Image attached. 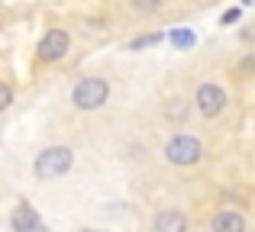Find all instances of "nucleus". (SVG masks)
<instances>
[{
  "label": "nucleus",
  "mask_w": 255,
  "mask_h": 232,
  "mask_svg": "<svg viewBox=\"0 0 255 232\" xmlns=\"http://www.w3.org/2000/svg\"><path fill=\"white\" fill-rule=\"evenodd\" d=\"M165 161L168 164H178V168H194V164L204 158V142L191 132H178L165 142Z\"/></svg>",
  "instance_id": "obj_3"
},
{
  "label": "nucleus",
  "mask_w": 255,
  "mask_h": 232,
  "mask_svg": "<svg viewBox=\"0 0 255 232\" xmlns=\"http://www.w3.org/2000/svg\"><path fill=\"white\" fill-rule=\"evenodd\" d=\"M10 226H13V232H49V226L42 223V216L29 207V200L16 203V210H13V216H10Z\"/></svg>",
  "instance_id": "obj_6"
},
{
  "label": "nucleus",
  "mask_w": 255,
  "mask_h": 232,
  "mask_svg": "<svg viewBox=\"0 0 255 232\" xmlns=\"http://www.w3.org/2000/svg\"><path fill=\"white\" fill-rule=\"evenodd\" d=\"M165 119H168V123H184V119H187V103L181 100V97L168 100V103H165Z\"/></svg>",
  "instance_id": "obj_10"
},
{
  "label": "nucleus",
  "mask_w": 255,
  "mask_h": 232,
  "mask_svg": "<svg viewBox=\"0 0 255 232\" xmlns=\"http://www.w3.org/2000/svg\"><path fill=\"white\" fill-rule=\"evenodd\" d=\"M210 232H246V216L236 210H220L210 220Z\"/></svg>",
  "instance_id": "obj_7"
},
{
  "label": "nucleus",
  "mask_w": 255,
  "mask_h": 232,
  "mask_svg": "<svg viewBox=\"0 0 255 232\" xmlns=\"http://www.w3.org/2000/svg\"><path fill=\"white\" fill-rule=\"evenodd\" d=\"M36 52H39V62H49V65H55V62H62L65 55L71 52V36H68V29H45V36L39 39V45H36Z\"/></svg>",
  "instance_id": "obj_5"
},
{
  "label": "nucleus",
  "mask_w": 255,
  "mask_h": 232,
  "mask_svg": "<svg viewBox=\"0 0 255 232\" xmlns=\"http://www.w3.org/2000/svg\"><path fill=\"white\" fill-rule=\"evenodd\" d=\"M239 16H243V10H239V6H230V10H223V16H220V26H226V23H239Z\"/></svg>",
  "instance_id": "obj_14"
},
{
  "label": "nucleus",
  "mask_w": 255,
  "mask_h": 232,
  "mask_svg": "<svg viewBox=\"0 0 255 232\" xmlns=\"http://www.w3.org/2000/svg\"><path fill=\"white\" fill-rule=\"evenodd\" d=\"M71 168H75V152H71L68 145H49V149H42L36 155V161H32V174H36L39 181H58V177H65Z\"/></svg>",
  "instance_id": "obj_1"
},
{
  "label": "nucleus",
  "mask_w": 255,
  "mask_h": 232,
  "mask_svg": "<svg viewBox=\"0 0 255 232\" xmlns=\"http://www.w3.org/2000/svg\"><path fill=\"white\" fill-rule=\"evenodd\" d=\"M107 100H110V81H107V77H97V75L81 77V81L75 84V90H71V103H75L81 113L100 110Z\"/></svg>",
  "instance_id": "obj_2"
},
{
  "label": "nucleus",
  "mask_w": 255,
  "mask_h": 232,
  "mask_svg": "<svg viewBox=\"0 0 255 232\" xmlns=\"http://www.w3.org/2000/svg\"><path fill=\"white\" fill-rule=\"evenodd\" d=\"M81 232H97V229H81Z\"/></svg>",
  "instance_id": "obj_16"
},
{
  "label": "nucleus",
  "mask_w": 255,
  "mask_h": 232,
  "mask_svg": "<svg viewBox=\"0 0 255 232\" xmlns=\"http://www.w3.org/2000/svg\"><path fill=\"white\" fill-rule=\"evenodd\" d=\"M239 75H243V77L255 75V55H246L243 62H239Z\"/></svg>",
  "instance_id": "obj_15"
},
{
  "label": "nucleus",
  "mask_w": 255,
  "mask_h": 232,
  "mask_svg": "<svg viewBox=\"0 0 255 232\" xmlns=\"http://www.w3.org/2000/svg\"><path fill=\"white\" fill-rule=\"evenodd\" d=\"M132 3V10L136 13H145V16H149V13H158L165 6V0H129Z\"/></svg>",
  "instance_id": "obj_11"
},
{
  "label": "nucleus",
  "mask_w": 255,
  "mask_h": 232,
  "mask_svg": "<svg viewBox=\"0 0 255 232\" xmlns=\"http://www.w3.org/2000/svg\"><path fill=\"white\" fill-rule=\"evenodd\" d=\"M152 232H187V216L181 210H162L152 223Z\"/></svg>",
  "instance_id": "obj_8"
},
{
  "label": "nucleus",
  "mask_w": 255,
  "mask_h": 232,
  "mask_svg": "<svg viewBox=\"0 0 255 232\" xmlns=\"http://www.w3.org/2000/svg\"><path fill=\"white\" fill-rule=\"evenodd\" d=\"M168 39H171V45L178 52H191L194 45H197V32L187 29V26H174V29L168 32Z\"/></svg>",
  "instance_id": "obj_9"
},
{
  "label": "nucleus",
  "mask_w": 255,
  "mask_h": 232,
  "mask_svg": "<svg viewBox=\"0 0 255 232\" xmlns=\"http://www.w3.org/2000/svg\"><path fill=\"white\" fill-rule=\"evenodd\" d=\"M10 103H13V87L0 81V113H3V110H10Z\"/></svg>",
  "instance_id": "obj_13"
},
{
  "label": "nucleus",
  "mask_w": 255,
  "mask_h": 232,
  "mask_svg": "<svg viewBox=\"0 0 255 232\" xmlns=\"http://www.w3.org/2000/svg\"><path fill=\"white\" fill-rule=\"evenodd\" d=\"M243 3H255V0H243Z\"/></svg>",
  "instance_id": "obj_17"
},
{
  "label": "nucleus",
  "mask_w": 255,
  "mask_h": 232,
  "mask_svg": "<svg viewBox=\"0 0 255 232\" xmlns=\"http://www.w3.org/2000/svg\"><path fill=\"white\" fill-rule=\"evenodd\" d=\"M155 42H162V32H149V36L132 39V42H129V49H145V45H155Z\"/></svg>",
  "instance_id": "obj_12"
},
{
  "label": "nucleus",
  "mask_w": 255,
  "mask_h": 232,
  "mask_svg": "<svg viewBox=\"0 0 255 232\" xmlns=\"http://www.w3.org/2000/svg\"><path fill=\"white\" fill-rule=\"evenodd\" d=\"M226 103H230L226 90L220 87V84H213V81H204L197 90H194V107H197L200 116H207V119H217L226 110Z\"/></svg>",
  "instance_id": "obj_4"
}]
</instances>
